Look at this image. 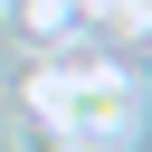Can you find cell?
I'll use <instances>...</instances> for the list:
<instances>
[{
	"instance_id": "obj_1",
	"label": "cell",
	"mask_w": 152,
	"mask_h": 152,
	"mask_svg": "<svg viewBox=\"0 0 152 152\" xmlns=\"http://www.w3.org/2000/svg\"><path fill=\"white\" fill-rule=\"evenodd\" d=\"M19 152H124L142 133V95L124 66H38L19 86Z\"/></svg>"
}]
</instances>
